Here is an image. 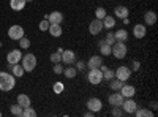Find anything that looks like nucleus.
I'll return each instance as SVG.
<instances>
[{"instance_id": "1", "label": "nucleus", "mask_w": 158, "mask_h": 117, "mask_svg": "<svg viewBox=\"0 0 158 117\" xmlns=\"http://www.w3.org/2000/svg\"><path fill=\"white\" fill-rule=\"evenodd\" d=\"M16 86V77L11 73L6 71H0V90L2 92H10Z\"/></svg>"}, {"instance_id": "2", "label": "nucleus", "mask_w": 158, "mask_h": 117, "mask_svg": "<svg viewBox=\"0 0 158 117\" xmlns=\"http://www.w3.org/2000/svg\"><path fill=\"white\" fill-rule=\"evenodd\" d=\"M111 52H112V56L115 59H125L127 52H128V48H127L125 41H115L111 46Z\"/></svg>"}, {"instance_id": "3", "label": "nucleus", "mask_w": 158, "mask_h": 117, "mask_svg": "<svg viewBox=\"0 0 158 117\" xmlns=\"http://www.w3.org/2000/svg\"><path fill=\"white\" fill-rule=\"evenodd\" d=\"M21 60H22V68H24L25 73H30V71H33L36 68L38 60H36L35 54H25V56H22Z\"/></svg>"}, {"instance_id": "4", "label": "nucleus", "mask_w": 158, "mask_h": 117, "mask_svg": "<svg viewBox=\"0 0 158 117\" xmlns=\"http://www.w3.org/2000/svg\"><path fill=\"white\" fill-rule=\"evenodd\" d=\"M87 81L92 84V86H98L103 82V71L100 68H89V73H87Z\"/></svg>"}, {"instance_id": "5", "label": "nucleus", "mask_w": 158, "mask_h": 117, "mask_svg": "<svg viewBox=\"0 0 158 117\" xmlns=\"http://www.w3.org/2000/svg\"><path fill=\"white\" fill-rule=\"evenodd\" d=\"M8 36H10V40H15V41H19L21 38L24 36V29H22V25H11V27L8 29Z\"/></svg>"}, {"instance_id": "6", "label": "nucleus", "mask_w": 158, "mask_h": 117, "mask_svg": "<svg viewBox=\"0 0 158 117\" xmlns=\"http://www.w3.org/2000/svg\"><path fill=\"white\" fill-rule=\"evenodd\" d=\"M87 109L92 111V112H100L103 109V101L97 97H92L87 100Z\"/></svg>"}, {"instance_id": "7", "label": "nucleus", "mask_w": 158, "mask_h": 117, "mask_svg": "<svg viewBox=\"0 0 158 117\" xmlns=\"http://www.w3.org/2000/svg\"><path fill=\"white\" fill-rule=\"evenodd\" d=\"M130 76H131V68H130V67H125V65H122V67H118V68L115 70V77H117V79H120L122 82L128 81Z\"/></svg>"}, {"instance_id": "8", "label": "nucleus", "mask_w": 158, "mask_h": 117, "mask_svg": "<svg viewBox=\"0 0 158 117\" xmlns=\"http://www.w3.org/2000/svg\"><path fill=\"white\" fill-rule=\"evenodd\" d=\"M22 59V51L21 49H13L6 54V62L8 65H15V63H19Z\"/></svg>"}, {"instance_id": "9", "label": "nucleus", "mask_w": 158, "mask_h": 117, "mask_svg": "<svg viewBox=\"0 0 158 117\" xmlns=\"http://www.w3.org/2000/svg\"><path fill=\"white\" fill-rule=\"evenodd\" d=\"M127 114H135V111L139 108L138 106V103L133 100V98H127V100H123V103H122V106H120Z\"/></svg>"}, {"instance_id": "10", "label": "nucleus", "mask_w": 158, "mask_h": 117, "mask_svg": "<svg viewBox=\"0 0 158 117\" xmlns=\"http://www.w3.org/2000/svg\"><path fill=\"white\" fill-rule=\"evenodd\" d=\"M62 62H63L65 65H74V62H76L74 51H71V49H63V52H62Z\"/></svg>"}, {"instance_id": "11", "label": "nucleus", "mask_w": 158, "mask_h": 117, "mask_svg": "<svg viewBox=\"0 0 158 117\" xmlns=\"http://www.w3.org/2000/svg\"><path fill=\"white\" fill-rule=\"evenodd\" d=\"M118 92L123 95V98H133V97L136 95V87L131 86V84H125V82H123V86L120 87V90H118Z\"/></svg>"}, {"instance_id": "12", "label": "nucleus", "mask_w": 158, "mask_h": 117, "mask_svg": "<svg viewBox=\"0 0 158 117\" xmlns=\"http://www.w3.org/2000/svg\"><path fill=\"white\" fill-rule=\"evenodd\" d=\"M101 30H103V21L101 19H94L90 24H89V32H90V35H98V33H101Z\"/></svg>"}, {"instance_id": "13", "label": "nucleus", "mask_w": 158, "mask_h": 117, "mask_svg": "<svg viewBox=\"0 0 158 117\" xmlns=\"http://www.w3.org/2000/svg\"><path fill=\"white\" fill-rule=\"evenodd\" d=\"M44 18L49 21V24H62L63 22V15L60 11H52L49 15H46Z\"/></svg>"}, {"instance_id": "14", "label": "nucleus", "mask_w": 158, "mask_h": 117, "mask_svg": "<svg viewBox=\"0 0 158 117\" xmlns=\"http://www.w3.org/2000/svg\"><path fill=\"white\" fill-rule=\"evenodd\" d=\"M146 33H147L146 24H136L133 27V35H135V38H138V40H142V38L146 36Z\"/></svg>"}, {"instance_id": "15", "label": "nucleus", "mask_w": 158, "mask_h": 117, "mask_svg": "<svg viewBox=\"0 0 158 117\" xmlns=\"http://www.w3.org/2000/svg\"><path fill=\"white\" fill-rule=\"evenodd\" d=\"M128 15H130V10L125 5H117L114 8V16L118 19H125V18H128Z\"/></svg>"}, {"instance_id": "16", "label": "nucleus", "mask_w": 158, "mask_h": 117, "mask_svg": "<svg viewBox=\"0 0 158 117\" xmlns=\"http://www.w3.org/2000/svg\"><path fill=\"white\" fill-rule=\"evenodd\" d=\"M103 65V57L101 56H92L87 60V68H100Z\"/></svg>"}, {"instance_id": "17", "label": "nucleus", "mask_w": 158, "mask_h": 117, "mask_svg": "<svg viewBox=\"0 0 158 117\" xmlns=\"http://www.w3.org/2000/svg\"><path fill=\"white\" fill-rule=\"evenodd\" d=\"M123 95L118 92V94H111L109 95V105L111 106H122V103H123Z\"/></svg>"}, {"instance_id": "18", "label": "nucleus", "mask_w": 158, "mask_h": 117, "mask_svg": "<svg viewBox=\"0 0 158 117\" xmlns=\"http://www.w3.org/2000/svg\"><path fill=\"white\" fill-rule=\"evenodd\" d=\"M48 32L51 33V36H54V38L62 36V33H63V30H62V24H51V25H49V29H48Z\"/></svg>"}, {"instance_id": "19", "label": "nucleus", "mask_w": 158, "mask_h": 117, "mask_svg": "<svg viewBox=\"0 0 158 117\" xmlns=\"http://www.w3.org/2000/svg\"><path fill=\"white\" fill-rule=\"evenodd\" d=\"M144 22H146V25H153L156 22V13L149 10L144 13Z\"/></svg>"}, {"instance_id": "20", "label": "nucleus", "mask_w": 158, "mask_h": 117, "mask_svg": "<svg viewBox=\"0 0 158 117\" xmlns=\"http://www.w3.org/2000/svg\"><path fill=\"white\" fill-rule=\"evenodd\" d=\"M25 5H27L25 0H10V6L13 11H22L25 8Z\"/></svg>"}, {"instance_id": "21", "label": "nucleus", "mask_w": 158, "mask_h": 117, "mask_svg": "<svg viewBox=\"0 0 158 117\" xmlns=\"http://www.w3.org/2000/svg\"><path fill=\"white\" fill-rule=\"evenodd\" d=\"M103 29H108V30H111V29H114L115 27V18H112V16H104L103 19Z\"/></svg>"}, {"instance_id": "22", "label": "nucleus", "mask_w": 158, "mask_h": 117, "mask_svg": "<svg viewBox=\"0 0 158 117\" xmlns=\"http://www.w3.org/2000/svg\"><path fill=\"white\" fill-rule=\"evenodd\" d=\"M98 48H100V54L101 56H111V44L109 43L101 40V41H98Z\"/></svg>"}, {"instance_id": "23", "label": "nucleus", "mask_w": 158, "mask_h": 117, "mask_svg": "<svg viewBox=\"0 0 158 117\" xmlns=\"http://www.w3.org/2000/svg\"><path fill=\"white\" fill-rule=\"evenodd\" d=\"M10 70H11V74L15 76V77H22L24 76V68H22V65H19V63H15V65H10Z\"/></svg>"}, {"instance_id": "24", "label": "nucleus", "mask_w": 158, "mask_h": 117, "mask_svg": "<svg viewBox=\"0 0 158 117\" xmlns=\"http://www.w3.org/2000/svg\"><path fill=\"white\" fill-rule=\"evenodd\" d=\"M135 114H136V117H153L155 115V112L152 109H147V108H138L135 111Z\"/></svg>"}, {"instance_id": "25", "label": "nucleus", "mask_w": 158, "mask_h": 117, "mask_svg": "<svg viewBox=\"0 0 158 117\" xmlns=\"http://www.w3.org/2000/svg\"><path fill=\"white\" fill-rule=\"evenodd\" d=\"M62 74H65V77H68V79H73V77H76V74H77V70L74 68V65H68V68H63Z\"/></svg>"}, {"instance_id": "26", "label": "nucleus", "mask_w": 158, "mask_h": 117, "mask_svg": "<svg viewBox=\"0 0 158 117\" xmlns=\"http://www.w3.org/2000/svg\"><path fill=\"white\" fill-rule=\"evenodd\" d=\"M18 105H21L22 108L30 106V97L25 95V94H19V95H18Z\"/></svg>"}, {"instance_id": "27", "label": "nucleus", "mask_w": 158, "mask_h": 117, "mask_svg": "<svg viewBox=\"0 0 158 117\" xmlns=\"http://www.w3.org/2000/svg\"><path fill=\"white\" fill-rule=\"evenodd\" d=\"M114 38H115V41H127V38H128V32H127L125 29H120V30L114 32Z\"/></svg>"}, {"instance_id": "28", "label": "nucleus", "mask_w": 158, "mask_h": 117, "mask_svg": "<svg viewBox=\"0 0 158 117\" xmlns=\"http://www.w3.org/2000/svg\"><path fill=\"white\" fill-rule=\"evenodd\" d=\"M122 86H123V82H122L120 79H117V77H112V79L109 81V87L114 90V92H118Z\"/></svg>"}, {"instance_id": "29", "label": "nucleus", "mask_w": 158, "mask_h": 117, "mask_svg": "<svg viewBox=\"0 0 158 117\" xmlns=\"http://www.w3.org/2000/svg\"><path fill=\"white\" fill-rule=\"evenodd\" d=\"M22 111H24V108L21 106V105H11L10 106V112L13 114V115H16V117H22Z\"/></svg>"}, {"instance_id": "30", "label": "nucleus", "mask_w": 158, "mask_h": 117, "mask_svg": "<svg viewBox=\"0 0 158 117\" xmlns=\"http://www.w3.org/2000/svg\"><path fill=\"white\" fill-rule=\"evenodd\" d=\"M35 115H36V111H35L32 106L24 108V111H22V117H35Z\"/></svg>"}, {"instance_id": "31", "label": "nucleus", "mask_w": 158, "mask_h": 117, "mask_svg": "<svg viewBox=\"0 0 158 117\" xmlns=\"http://www.w3.org/2000/svg\"><path fill=\"white\" fill-rule=\"evenodd\" d=\"M52 90H54V94H57V95H60L63 90H65V86H63V82H60V81H57L54 86H52Z\"/></svg>"}, {"instance_id": "32", "label": "nucleus", "mask_w": 158, "mask_h": 117, "mask_svg": "<svg viewBox=\"0 0 158 117\" xmlns=\"http://www.w3.org/2000/svg\"><path fill=\"white\" fill-rule=\"evenodd\" d=\"M112 77H115V71H112V70H106V71H103V81H111Z\"/></svg>"}, {"instance_id": "33", "label": "nucleus", "mask_w": 158, "mask_h": 117, "mask_svg": "<svg viewBox=\"0 0 158 117\" xmlns=\"http://www.w3.org/2000/svg\"><path fill=\"white\" fill-rule=\"evenodd\" d=\"M106 15H108V13H106V10H104L103 6H100V8L95 10V18H97V19H103Z\"/></svg>"}, {"instance_id": "34", "label": "nucleus", "mask_w": 158, "mask_h": 117, "mask_svg": "<svg viewBox=\"0 0 158 117\" xmlns=\"http://www.w3.org/2000/svg\"><path fill=\"white\" fill-rule=\"evenodd\" d=\"M19 46L22 49H29L30 48V40H29V38H25V36H22L21 40H19Z\"/></svg>"}, {"instance_id": "35", "label": "nucleus", "mask_w": 158, "mask_h": 117, "mask_svg": "<svg viewBox=\"0 0 158 117\" xmlns=\"http://www.w3.org/2000/svg\"><path fill=\"white\" fill-rule=\"evenodd\" d=\"M49 21L48 19H43L41 22H40V30H41V32H48V29H49Z\"/></svg>"}, {"instance_id": "36", "label": "nucleus", "mask_w": 158, "mask_h": 117, "mask_svg": "<svg viewBox=\"0 0 158 117\" xmlns=\"http://www.w3.org/2000/svg\"><path fill=\"white\" fill-rule=\"evenodd\" d=\"M104 41H106V43H109L111 46L115 43V38H114V33H111V32H108L106 33V36H104Z\"/></svg>"}, {"instance_id": "37", "label": "nucleus", "mask_w": 158, "mask_h": 117, "mask_svg": "<svg viewBox=\"0 0 158 117\" xmlns=\"http://www.w3.org/2000/svg\"><path fill=\"white\" fill-rule=\"evenodd\" d=\"M76 65H74V68L77 70V71H84L85 70V62L84 60H77V62H74Z\"/></svg>"}, {"instance_id": "38", "label": "nucleus", "mask_w": 158, "mask_h": 117, "mask_svg": "<svg viewBox=\"0 0 158 117\" xmlns=\"http://www.w3.org/2000/svg\"><path fill=\"white\" fill-rule=\"evenodd\" d=\"M51 62H52V63H59V62H62V54H59V52L51 54Z\"/></svg>"}, {"instance_id": "39", "label": "nucleus", "mask_w": 158, "mask_h": 117, "mask_svg": "<svg viewBox=\"0 0 158 117\" xmlns=\"http://www.w3.org/2000/svg\"><path fill=\"white\" fill-rule=\"evenodd\" d=\"M54 73L56 74H62L63 73V67L60 65V62L59 63H54Z\"/></svg>"}, {"instance_id": "40", "label": "nucleus", "mask_w": 158, "mask_h": 117, "mask_svg": "<svg viewBox=\"0 0 158 117\" xmlns=\"http://www.w3.org/2000/svg\"><path fill=\"white\" fill-rule=\"evenodd\" d=\"M120 109H122L120 106H114V109L111 111V114L115 115V117H120V115H122V111H120Z\"/></svg>"}, {"instance_id": "41", "label": "nucleus", "mask_w": 158, "mask_h": 117, "mask_svg": "<svg viewBox=\"0 0 158 117\" xmlns=\"http://www.w3.org/2000/svg\"><path fill=\"white\" fill-rule=\"evenodd\" d=\"M131 67H133V70H135V71H138V70H139V67H141V63L135 60V62H133V65H131Z\"/></svg>"}, {"instance_id": "42", "label": "nucleus", "mask_w": 158, "mask_h": 117, "mask_svg": "<svg viewBox=\"0 0 158 117\" xmlns=\"http://www.w3.org/2000/svg\"><path fill=\"white\" fill-rule=\"evenodd\" d=\"M150 109L155 112V109H156V101H152V103H150Z\"/></svg>"}, {"instance_id": "43", "label": "nucleus", "mask_w": 158, "mask_h": 117, "mask_svg": "<svg viewBox=\"0 0 158 117\" xmlns=\"http://www.w3.org/2000/svg\"><path fill=\"white\" fill-rule=\"evenodd\" d=\"M95 112H92V111H87V112H84V115H87V117H92Z\"/></svg>"}, {"instance_id": "44", "label": "nucleus", "mask_w": 158, "mask_h": 117, "mask_svg": "<svg viewBox=\"0 0 158 117\" xmlns=\"http://www.w3.org/2000/svg\"><path fill=\"white\" fill-rule=\"evenodd\" d=\"M25 2H33V0H25Z\"/></svg>"}, {"instance_id": "45", "label": "nucleus", "mask_w": 158, "mask_h": 117, "mask_svg": "<svg viewBox=\"0 0 158 117\" xmlns=\"http://www.w3.org/2000/svg\"><path fill=\"white\" fill-rule=\"evenodd\" d=\"M0 117H2V111H0Z\"/></svg>"}]
</instances>
